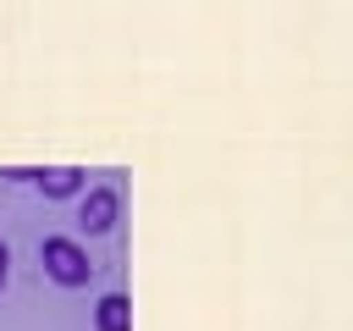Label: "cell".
Wrapping results in <instances>:
<instances>
[{
  "mask_svg": "<svg viewBox=\"0 0 353 331\" xmlns=\"http://www.w3.org/2000/svg\"><path fill=\"white\" fill-rule=\"evenodd\" d=\"M39 265H44V276L55 287H88V276H94V259H88V248L77 237H44Z\"/></svg>",
  "mask_w": 353,
  "mask_h": 331,
  "instance_id": "cell-1",
  "label": "cell"
},
{
  "mask_svg": "<svg viewBox=\"0 0 353 331\" xmlns=\"http://www.w3.org/2000/svg\"><path fill=\"white\" fill-rule=\"evenodd\" d=\"M116 221H121V188L94 182L77 193V232L83 237H105V232H116Z\"/></svg>",
  "mask_w": 353,
  "mask_h": 331,
  "instance_id": "cell-2",
  "label": "cell"
},
{
  "mask_svg": "<svg viewBox=\"0 0 353 331\" xmlns=\"http://www.w3.org/2000/svg\"><path fill=\"white\" fill-rule=\"evenodd\" d=\"M33 188H39L44 199H77V193L88 188V171H83V166H44V171L33 177Z\"/></svg>",
  "mask_w": 353,
  "mask_h": 331,
  "instance_id": "cell-3",
  "label": "cell"
},
{
  "mask_svg": "<svg viewBox=\"0 0 353 331\" xmlns=\"http://www.w3.org/2000/svg\"><path fill=\"white\" fill-rule=\"evenodd\" d=\"M94 331H132V303L127 292H105L94 303Z\"/></svg>",
  "mask_w": 353,
  "mask_h": 331,
  "instance_id": "cell-4",
  "label": "cell"
},
{
  "mask_svg": "<svg viewBox=\"0 0 353 331\" xmlns=\"http://www.w3.org/2000/svg\"><path fill=\"white\" fill-rule=\"evenodd\" d=\"M6 276H11V248L0 243V287H6Z\"/></svg>",
  "mask_w": 353,
  "mask_h": 331,
  "instance_id": "cell-5",
  "label": "cell"
}]
</instances>
